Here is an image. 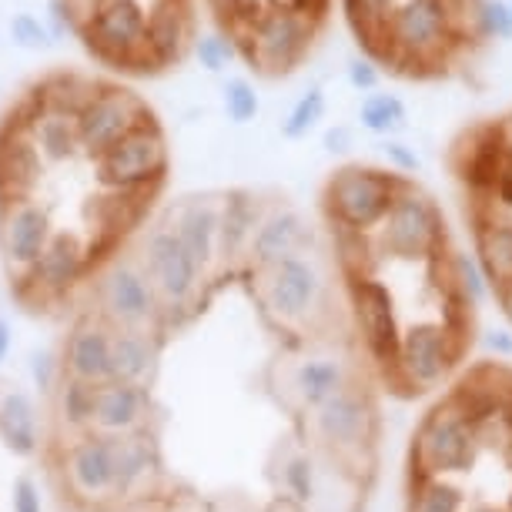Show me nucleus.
<instances>
[{"label": "nucleus", "mask_w": 512, "mask_h": 512, "mask_svg": "<svg viewBox=\"0 0 512 512\" xmlns=\"http://www.w3.org/2000/svg\"><path fill=\"white\" fill-rule=\"evenodd\" d=\"M315 34L318 21L285 0H272L235 34L238 57H245L265 77H288L305 64Z\"/></svg>", "instance_id": "1"}, {"label": "nucleus", "mask_w": 512, "mask_h": 512, "mask_svg": "<svg viewBox=\"0 0 512 512\" xmlns=\"http://www.w3.org/2000/svg\"><path fill=\"white\" fill-rule=\"evenodd\" d=\"M412 178L399 175L392 168H375V164H342L325 181L322 208L328 225L352 228L372 235L399 198V191L409 185Z\"/></svg>", "instance_id": "2"}, {"label": "nucleus", "mask_w": 512, "mask_h": 512, "mask_svg": "<svg viewBox=\"0 0 512 512\" xmlns=\"http://www.w3.org/2000/svg\"><path fill=\"white\" fill-rule=\"evenodd\" d=\"M372 235H375V248L385 258L425 265V262H436L442 248H446V221H442L436 201L425 195L415 181H409Z\"/></svg>", "instance_id": "3"}, {"label": "nucleus", "mask_w": 512, "mask_h": 512, "mask_svg": "<svg viewBox=\"0 0 512 512\" xmlns=\"http://www.w3.org/2000/svg\"><path fill=\"white\" fill-rule=\"evenodd\" d=\"M168 164V138L151 114L94 158V175L104 191H158L168 178Z\"/></svg>", "instance_id": "4"}, {"label": "nucleus", "mask_w": 512, "mask_h": 512, "mask_svg": "<svg viewBox=\"0 0 512 512\" xmlns=\"http://www.w3.org/2000/svg\"><path fill=\"white\" fill-rule=\"evenodd\" d=\"M144 21H148V7L141 0H108L77 31V41L104 67L128 74H148L151 64L148 44H144Z\"/></svg>", "instance_id": "5"}, {"label": "nucleus", "mask_w": 512, "mask_h": 512, "mask_svg": "<svg viewBox=\"0 0 512 512\" xmlns=\"http://www.w3.org/2000/svg\"><path fill=\"white\" fill-rule=\"evenodd\" d=\"M134 258L141 262L144 275H148V282L158 292L161 312L164 308H188L191 298L198 295L205 272L188 255V248L181 245V238L175 235V228L168 221H158V225L144 231Z\"/></svg>", "instance_id": "6"}, {"label": "nucleus", "mask_w": 512, "mask_h": 512, "mask_svg": "<svg viewBox=\"0 0 512 512\" xmlns=\"http://www.w3.org/2000/svg\"><path fill=\"white\" fill-rule=\"evenodd\" d=\"M144 118H151V108L131 88L121 84H98L81 111H77V138H81V154L94 161L114 141H121L131 128H138Z\"/></svg>", "instance_id": "7"}, {"label": "nucleus", "mask_w": 512, "mask_h": 512, "mask_svg": "<svg viewBox=\"0 0 512 512\" xmlns=\"http://www.w3.org/2000/svg\"><path fill=\"white\" fill-rule=\"evenodd\" d=\"M479 425H472L456 405L442 402L429 412L422 422L419 436H415V466L425 476H442V472L466 469L476 456Z\"/></svg>", "instance_id": "8"}, {"label": "nucleus", "mask_w": 512, "mask_h": 512, "mask_svg": "<svg viewBox=\"0 0 512 512\" xmlns=\"http://www.w3.org/2000/svg\"><path fill=\"white\" fill-rule=\"evenodd\" d=\"M101 318L111 328H154L161 318V302L154 285L148 282L138 258H114L108 272L101 275L98 288Z\"/></svg>", "instance_id": "9"}, {"label": "nucleus", "mask_w": 512, "mask_h": 512, "mask_svg": "<svg viewBox=\"0 0 512 512\" xmlns=\"http://www.w3.org/2000/svg\"><path fill=\"white\" fill-rule=\"evenodd\" d=\"M349 302L365 349H369V355L385 372H395L402 328H399V315H395L392 292L369 272H355L349 275Z\"/></svg>", "instance_id": "10"}, {"label": "nucleus", "mask_w": 512, "mask_h": 512, "mask_svg": "<svg viewBox=\"0 0 512 512\" xmlns=\"http://www.w3.org/2000/svg\"><path fill=\"white\" fill-rule=\"evenodd\" d=\"M265 308L278 322H305L325 295V278L308 255H288L282 262L258 268Z\"/></svg>", "instance_id": "11"}, {"label": "nucleus", "mask_w": 512, "mask_h": 512, "mask_svg": "<svg viewBox=\"0 0 512 512\" xmlns=\"http://www.w3.org/2000/svg\"><path fill=\"white\" fill-rule=\"evenodd\" d=\"M459 355V335H452L442 322H419L402 332L395 375L402 385L422 392L446 379Z\"/></svg>", "instance_id": "12"}, {"label": "nucleus", "mask_w": 512, "mask_h": 512, "mask_svg": "<svg viewBox=\"0 0 512 512\" xmlns=\"http://www.w3.org/2000/svg\"><path fill=\"white\" fill-rule=\"evenodd\" d=\"M54 235V218L37 198L0 205V255L17 278L31 272L37 255Z\"/></svg>", "instance_id": "13"}, {"label": "nucleus", "mask_w": 512, "mask_h": 512, "mask_svg": "<svg viewBox=\"0 0 512 512\" xmlns=\"http://www.w3.org/2000/svg\"><path fill=\"white\" fill-rule=\"evenodd\" d=\"M47 161L41 148L31 138V128L7 114L0 124V205L34 198V191L44 185Z\"/></svg>", "instance_id": "14"}, {"label": "nucleus", "mask_w": 512, "mask_h": 512, "mask_svg": "<svg viewBox=\"0 0 512 512\" xmlns=\"http://www.w3.org/2000/svg\"><path fill=\"white\" fill-rule=\"evenodd\" d=\"M506 161H509V151H506V141H502L499 121H486V124H479V128H472L466 138L459 141L456 154H452L456 178L472 201L492 198V188H496Z\"/></svg>", "instance_id": "15"}, {"label": "nucleus", "mask_w": 512, "mask_h": 512, "mask_svg": "<svg viewBox=\"0 0 512 512\" xmlns=\"http://www.w3.org/2000/svg\"><path fill=\"white\" fill-rule=\"evenodd\" d=\"M195 41V7L191 0H151L144 21V44H148L151 71H168L185 61Z\"/></svg>", "instance_id": "16"}, {"label": "nucleus", "mask_w": 512, "mask_h": 512, "mask_svg": "<svg viewBox=\"0 0 512 512\" xmlns=\"http://www.w3.org/2000/svg\"><path fill=\"white\" fill-rule=\"evenodd\" d=\"M312 238H315V231L305 221L302 211L292 205H272V208H265L262 221H258L255 235L248 241L245 258L258 272V268L282 262L288 255H305Z\"/></svg>", "instance_id": "17"}, {"label": "nucleus", "mask_w": 512, "mask_h": 512, "mask_svg": "<svg viewBox=\"0 0 512 512\" xmlns=\"http://www.w3.org/2000/svg\"><path fill=\"white\" fill-rule=\"evenodd\" d=\"M91 262V248L84 245L77 231H54L44 251L37 255L31 272L21 275V282H31L41 295H64L81 282Z\"/></svg>", "instance_id": "18"}, {"label": "nucleus", "mask_w": 512, "mask_h": 512, "mask_svg": "<svg viewBox=\"0 0 512 512\" xmlns=\"http://www.w3.org/2000/svg\"><path fill=\"white\" fill-rule=\"evenodd\" d=\"M168 221L181 238V245L188 248V255L195 258L201 272L208 275V268L218 262V225H221V195H188L181 198L175 208L168 211Z\"/></svg>", "instance_id": "19"}, {"label": "nucleus", "mask_w": 512, "mask_h": 512, "mask_svg": "<svg viewBox=\"0 0 512 512\" xmlns=\"http://www.w3.org/2000/svg\"><path fill=\"white\" fill-rule=\"evenodd\" d=\"M111 342H114V328L104 322L101 315L81 318L71 335H67L64 355H61V369L71 379L101 385L111 379Z\"/></svg>", "instance_id": "20"}, {"label": "nucleus", "mask_w": 512, "mask_h": 512, "mask_svg": "<svg viewBox=\"0 0 512 512\" xmlns=\"http://www.w3.org/2000/svg\"><path fill=\"white\" fill-rule=\"evenodd\" d=\"M472 238L476 258L492 285L512 278V215L499 211L492 201H472Z\"/></svg>", "instance_id": "21"}, {"label": "nucleus", "mask_w": 512, "mask_h": 512, "mask_svg": "<svg viewBox=\"0 0 512 512\" xmlns=\"http://www.w3.org/2000/svg\"><path fill=\"white\" fill-rule=\"evenodd\" d=\"M67 482L74 496L81 499H104L114 492V436L94 432L74 442L67 452Z\"/></svg>", "instance_id": "22"}, {"label": "nucleus", "mask_w": 512, "mask_h": 512, "mask_svg": "<svg viewBox=\"0 0 512 512\" xmlns=\"http://www.w3.org/2000/svg\"><path fill=\"white\" fill-rule=\"evenodd\" d=\"M148 415V392L144 385L108 379L94 385V415L91 429L104 432V436H128L138 432Z\"/></svg>", "instance_id": "23"}, {"label": "nucleus", "mask_w": 512, "mask_h": 512, "mask_svg": "<svg viewBox=\"0 0 512 512\" xmlns=\"http://www.w3.org/2000/svg\"><path fill=\"white\" fill-rule=\"evenodd\" d=\"M265 215L262 195L248 188H231L221 195V225H218V262L235 265L245 258L248 241Z\"/></svg>", "instance_id": "24"}, {"label": "nucleus", "mask_w": 512, "mask_h": 512, "mask_svg": "<svg viewBox=\"0 0 512 512\" xmlns=\"http://www.w3.org/2000/svg\"><path fill=\"white\" fill-rule=\"evenodd\" d=\"M369 422H372V409L365 402V395L345 389V385L318 405V429H322V436L332 446L342 449L362 446V439L369 436Z\"/></svg>", "instance_id": "25"}, {"label": "nucleus", "mask_w": 512, "mask_h": 512, "mask_svg": "<svg viewBox=\"0 0 512 512\" xmlns=\"http://www.w3.org/2000/svg\"><path fill=\"white\" fill-rule=\"evenodd\" d=\"M158 362V345L148 328H114L111 342V379L144 385Z\"/></svg>", "instance_id": "26"}, {"label": "nucleus", "mask_w": 512, "mask_h": 512, "mask_svg": "<svg viewBox=\"0 0 512 512\" xmlns=\"http://www.w3.org/2000/svg\"><path fill=\"white\" fill-rule=\"evenodd\" d=\"M0 439L14 456H34L41 449V425H37V405L27 392L0 395Z\"/></svg>", "instance_id": "27"}, {"label": "nucleus", "mask_w": 512, "mask_h": 512, "mask_svg": "<svg viewBox=\"0 0 512 512\" xmlns=\"http://www.w3.org/2000/svg\"><path fill=\"white\" fill-rule=\"evenodd\" d=\"M98 84L101 81H94V77H88V74L71 71V67H61V71L44 74L41 81L31 88V94L41 101L44 111H57V114H71V118H77V111L88 104V98L94 94Z\"/></svg>", "instance_id": "28"}, {"label": "nucleus", "mask_w": 512, "mask_h": 512, "mask_svg": "<svg viewBox=\"0 0 512 512\" xmlns=\"http://www.w3.org/2000/svg\"><path fill=\"white\" fill-rule=\"evenodd\" d=\"M154 469V449L138 432L114 436V496H131Z\"/></svg>", "instance_id": "29"}, {"label": "nucleus", "mask_w": 512, "mask_h": 512, "mask_svg": "<svg viewBox=\"0 0 512 512\" xmlns=\"http://www.w3.org/2000/svg\"><path fill=\"white\" fill-rule=\"evenodd\" d=\"M399 0H342V14L349 21L355 41L365 47V54L372 61H385V41H382V31H385V21L389 14L395 11Z\"/></svg>", "instance_id": "30"}, {"label": "nucleus", "mask_w": 512, "mask_h": 512, "mask_svg": "<svg viewBox=\"0 0 512 512\" xmlns=\"http://www.w3.org/2000/svg\"><path fill=\"white\" fill-rule=\"evenodd\" d=\"M31 138L41 148L47 164H64L81 154V138H77V121L71 114L41 111L31 124Z\"/></svg>", "instance_id": "31"}, {"label": "nucleus", "mask_w": 512, "mask_h": 512, "mask_svg": "<svg viewBox=\"0 0 512 512\" xmlns=\"http://www.w3.org/2000/svg\"><path fill=\"white\" fill-rule=\"evenodd\" d=\"M405 121H409V111H405V101L399 94L389 91H369L359 104V124L369 134H379V138H395Z\"/></svg>", "instance_id": "32"}, {"label": "nucleus", "mask_w": 512, "mask_h": 512, "mask_svg": "<svg viewBox=\"0 0 512 512\" xmlns=\"http://www.w3.org/2000/svg\"><path fill=\"white\" fill-rule=\"evenodd\" d=\"M345 385V372L342 362L335 359H308L295 369V389L302 395L305 405L318 409L328 395H335Z\"/></svg>", "instance_id": "33"}, {"label": "nucleus", "mask_w": 512, "mask_h": 512, "mask_svg": "<svg viewBox=\"0 0 512 512\" xmlns=\"http://www.w3.org/2000/svg\"><path fill=\"white\" fill-rule=\"evenodd\" d=\"M325 111H328L325 91L318 88V84H312L308 91L298 94V101L288 108V114L282 118V138H288V141L308 138V134L318 128V121H325Z\"/></svg>", "instance_id": "34"}, {"label": "nucleus", "mask_w": 512, "mask_h": 512, "mask_svg": "<svg viewBox=\"0 0 512 512\" xmlns=\"http://www.w3.org/2000/svg\"><path fill=\"white\" fill-rule=\"evenodd\" d=\"M57 412L67 429H91V415H94V385L71 379L64 375V382H57Z\"/></svg>", "instance_id": "35"}, {"label": "nucleus", "mask_w": 512, "mask_h": 512, "mask_svg": "<svg viewBox=\"0 0 512 512\" xmlns=\"http://www.w3.org/2000/svg\"><path fill=\"white\" fill-rule=\"evenodd\" d=\"M191 54L198 57V64L205 67L208 74H225L231 61H238V41L221 31L198 34L195 41H191Z\"/></svg>", "instance_id": "36"}, {"label": "nucleus", "mask_w": 512, "mask_h": 512, "mask_svg": "<svg viewBox=\"0 0 512 512\" xmlns=\"http://www.w3.org/2000/svg\"><path fill=\"white\" fill-rule=\"evenodd\" d=\"M221 104H225V114L231 124H251L262 111V101H258V91L248 77H228L221 84Z\"/></svg>", "instance_id": "37"}, {"label": "nucleus", "mask_w": 512, "mask_h": 512, "mask_svg": "<svg viewBox=\"0 0 512 512\" xmlns=\"http://www.w3.org/2000/svg\"><path fill=\"white\" fill-rule=\"evenodd\" d=\"M472 31L486 41H512L509 0H476L472 4Z\"/></svg>", "instance_id": "38"}, {"label": "nucleus", "mask_w": 512, "mask_h": 512, "mask_svg": "<svg viewBox=\"0 0 512 512\" xmlns=\"http://www.w3.org/2000/svg\"><path fill=\"white\" fill-rule=\"evenodd\" d=\"M449 278H452V285H456L459 292L466 295L469 305L486 302V295H489V288H492L489 275L482 272L479 258H472V255H456V258H452Z\"/></svg>", "instance_id": "39"}, {"label": "nucleus", "mask_w": 512, "mask_h": 512, "mask_svg": "<svg viewBox=\"0 0 512 512\" xmlns=\"http://www.w3.org/2000/svg\"><path fill=\"white\" fill-rule=\"evenodd\" d=\"M7 37H11L14 47H21V51H47V47L54 44L51 31H47L44 17L37 14H14L11 21H7Z\"/></svg>", "instance_id": "40"}, {"label": "nucleus", "mask_w": 512, "mask_h": 512, "mask_svg": "<svg viewBox=\"0 0 512 512\" xmlns=\"http://www.w3.org/2000/svg\"><path fill=\"white\" fill-rule=\"evenodd\" d=\"M412 512H462V496L442 479L429 476L412 496Z\"/></svg>", "instance_id": "41"}, {"label": "nucleus", "mask_w": 512, "mask_h": 512, "mask_svg": "<svg viewBox=\"0 0 512 512\" xmlns=\"http://www.w3.org/2000/svg\"><path fill=\"white\" fill-rule=\"evenodd\" d=\"M61 375H64L61 359H57L54 352L44 349V352L31 355V379H34L37 392H41V395H51L57 389V382H61Z\"/></svg>", "instance_id": "42"}, {"label": "nucleus", "mask_w": 512, "mask_h": 512, "mask_svg": "<svg viewBox=\"0 0 512 512\" xmlns=\"http://www.w3.org/2000/svg\"><path fill=\"white\" fill-rule=\"evenodd\" d=\"M382 154H385V161H389V168L399 171V175H405V178H412V175H419V171H422V158L405 141L385 138L382 141Z\"/></svg>", "instance_id": "43"}, {"label": "nucleus", "mask_w": 512, "mask_h": 512, "mask_svg": "<svg viewBox=\"0 0 512 512\" xmlns=\"http://www.w3.org/2000/svg\"><path fill=\"white\" fill-rule=\"evenodd\" d=\"M345 77H349V84L355 91H362V94H369L379 88V81H382V71H379V64L372 61V57H352L349 67H345Z\"/></svg>", "instance_id": "44"}, {"label": "nucleus", "mask_w": 512, "mask_h": 512, "mask_svg": "<svg viewBox=\"0 0 512 512\" xmlns=\"http://www.w3.org/2000/svg\"><path fill=\"white\" fill-rule=\"evenodd\" d=\"M44 24H47V31H51L54 44L57 41H67V37H77V24H74L71 11L64 7V0H47Z\"/></svg>", "instance_id": "45"}, {"label": "nucleus", "mask_w": 512, "mask_h": 512, "mask_svg": "<svg viewBox=\"0 0 512 512\" xmlns=\"http://www.w3.org/2000/svg\"><path fill=\"white\" fill-rule=\"evenodd\" d=\"M285 479L298 499H312V466H308L305 459H295L292 466H288Z\"/></svg>", "instance_id": "46"}, {"label": "nucleus", "mask_w": 512, "mask_h": 512, "mask_svg": "<svg viewBox=\"0 0 512 512\" xmlns=\"http://www.w3.org/2000/svg\"><path fill=\"white\" fill-rule=\"evenodd\" d=\"M325 151L328 154H349L355 148V131L349 128V124H332V128L325 131Z\"/></svg>", "instance_id": "47"}, {"label": "nucleus", "mask_w": 512, "mask_h": 512, "mask_svg": "<svg viewBox=\"0 0 512 512\" xmlns=\"http://www.w3.org/2000/svg\"><path fill=\"white\" fill-rule=\"evenodd\" d=\"M14 512H41V496L31 479L14 482Z\"/></svg>", "instance_id": "48"}, {"label": "nucleus", "mask_w": 512, "mask_h": 512, "mask_svg": "<svg viewBox=\"0 0 512 512\" xmlns=\"http://www.w3.org/2000/svg\"><path fill=\"white\" fill-rule=\"evenodd\" d=\"M492 205H496L499 211H506V215H512V158L506 161V168H502V175L496 181V188H492Z\"/></svg>", "instance_id": "49"}, {"label": "nucleus", "mask_w": 512, "mask_h": 512, "mask_svg": "<svg viewBox=\"0 0 512 512\" xmlns=\"http://www.w3.org/2000/svg\"><path fill=\"white\" fill-rule=\"evenodd\" d=\"M104 4H108V0H64V7H67V11H71L74 24H77V31H81V27L88 24L91 17L101 11Z\"/></svg>", "instance_id": "50"}, {"label": "nucleus", "mask_w": 512, "mask_h": 512, "mask_svg": "<svg viewBox=\"0 0 512 512\" xmlns=\"http://www.w3.org/2000/svg\"><path fill=\"white\" fill-rule=\"evenodd\" d=\"M285 4L298 7V11H302V14H308V17H312V21L322 24V17L328 14V7H332V0H285Z\"/></svg>", "instance_id": "51"}, {"label": "nucleus", "mask_w": 512, "mask_h": 512, "mask_svg": "<svg viewBox=\"0 0 512 512\" xmlns=\"http://www.w3.org/2000/svg\"><path fill=\"white\" fill-rule=\"evenodd\" d=\"M11 345H14V332H11V325H7L4 318H0V362H4L7 355H11Z\"/></svg>", "instance_id": "52"}, {"label": "nucleus", "mask_w": 512, "mask_h": 512, "mask_svg": "<svg viewBox=\"0 0 512 512\" xmlns=\"http://www.w3.org/2000/svg\"><path fill=\"white\" fill-rule=\"evenodd\" d=\"M489 345H492L496 352H502V355H512V338H509L506 332H492Z\"/></svg>", "instance_id": "53"}, {"label": "nucleus", "mask_w": 512, "mask_h": 512, "mask_svg": "<svg viewBox=\"0 0 512 512\" xmlns=\"http://www.w3.org/2000/svg\"><path fill=\"white\" fill-rule=\"evenodd\" d=\"M496 292H499V302H502V308H506V315L512 318V278H509V282L496 285Z\"/></svg>", "instance_id": "54"}, {"label": "nucleus", "mask_w": 512, "mask_h": 512, "mask_svg": "<svg viewBox=\"0 0 512 512\" xmlns=\"http://www.w3.org/2000/svg\"><path fill=\"white\" fill-rule=\"evenodd\" d=\"M499 128H502V141H506V151H509V158H512V111L499 121Z\"/></svg>", "instance_id": "55"}, {"label": "nucleus", "mask_w": 512, "mask_h": 512, "mask_svg": "<svg viewBox=\"0 0 512 512\" xmlns=\"http://www.w3.org/2000/svg\"><path fill=\"white\" fill-rule=\"evenodd\" d=\"M472 512H499V509H492V506H479V509H472Z\"/></svg>", "instance_id": "56"}, {"label": "nucleus", "mask_w": 512, "mask_h": 512, "mask_svg": "<svg viewBox=\"0 0 512 512\" xmlns=\"http://www.w3.org/2000/svg\"><path fill=\"white\" fill-rule=\"evenodd\" d=\"M509 14H512V0H509Z\"/></svg>", "instance_id": "57"}, {"label": "nucleus", "mask_w": 512, "mask_h": 512, "mask_svg": "<svg viewBox=\"0 0 512 512\" xmlns=\"http://www.w3.org/2000/svg\"><path fill=\"white\" fill-rule=\"evenodd\" d=\"M509 512H512V499H509Z\"/></svg>", "instance_id": "58"}]
</instances>
